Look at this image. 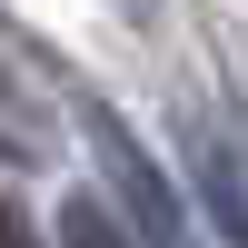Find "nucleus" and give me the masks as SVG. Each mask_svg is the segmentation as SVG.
I'll use <instances>...</instances> for the list:
<instances>
[{
  "instance_id": "7ed1b4c3",
  "label": "nucleus",
  "mask_w": 248,
  "mask_h": 248,
  "mask_svg": "<svg viewBox=\"0 0 248 248\" xmlns=\"http://www.w3.org/2000/svg\"><path fill=\"white\" fill-rule=\"evenodd\" d=\"M50 248H139V238L119 229L99 199H60V229H50Z\"/></svg>"
},
{
  "instance_id": "f03ea898",
  "label": "nucleus",
  "mask_w": 248,
  "mask_h": 248,
  "mask_svg": "<svg viewBox=\"0 0 248 248\" xmlns=\"http://www.w3.org/2000/svg\"><path fill=\"white\" fill-rule=\"evenodd\" d=\"M189 179H199V209L218 218V238L248 248V159H238V139L189 129Z\"/></svg>"
},
{
  "instance_id": "20e7f679",
  "label": "nucleus",
  "mask_w": 248,
  "mask_h": 248,
  "mask_svg": "<svg viewBox=\"0 0 248 248\" xmlns=\"http://www.w3.org/2000/svg\"><path fill=\"white\" fill-rule=\"evenodd\" d=\"M0 248H50V238L30 229V209H20V199H0Z\"/></svg>"
},
{
  "instance_id": "f257e3e1",
  "label": "nucleus",
  "mask_w": 248,
  "mask_h": 248,
  "mask_svg": "<svg viewBox=\"0 0 248 248\" xmlns=\"http://www.w3.org/2000/svg\"><path fill=\"white\" fill-rule=\"evenodd\" d=\"M99 159H109V179H119V199H129V218H139V238L149 248H189V218H179V199H169V179L149 169V149H139L119 119H99Z\"/></svg>"
}]
</instances>
